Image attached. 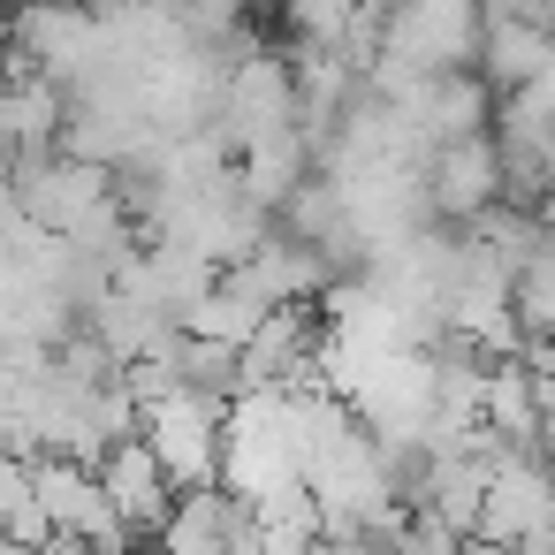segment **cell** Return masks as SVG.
I'll list each match as a JSON object with an SVG mask.
<instances>
[{
	"mask_svg": "<svg viewBox=\"0 0 555 555\" xmlns=\"http://www.w3.org/2000/svg\"><path fill=\"white\" fill-rule=\"evenodd\" d=\"M145 449L160 456L176 494H206L229 472V411H214L198 396H168L145 411Z\"/></svg>",
	"mask_w": 555,
	"mask_h": 555,
	"instance_id": "1",
	"label": "cell"
},
{
	"mask_svg": "<svg viewBox=\"0 0 555 555\" xmlns=\"http://www.w3.org/2000/svg\"><path fill=\"white\" fill-rule=\"evenodd\" d=\"M555 540V472L540 449H494V487L479 517V547H540Z\"/></svg>",
	"mask_w": 555,
	"mask_h": 555,
	"instance_id": "2",
	"label": "cell"
},
{
	"mask_svg": "<svg viewBox=\"0 0 555 555\" xmlns=\"http://www.w3.org/2000/svg\"><path fill=\"white\" fill-rule=\"evenodd\" d=\"M39 509H47L54 540L130 555V532H122V517H115V494H107L100 464H77V456H39Z\"/></svg>",
	"mask_w": 555,
	"mask_h": 555,
	"instance_id": "3",
	"label": "cell"
},
{
	"mask_svg": "<svg viewBox=\"0 0 555 555\" xmlns=\"http://www.w3.org/2000/svg\"><path fill=\"white\" fill-rule=\"evenodd\" d=\"M426 191H434V214H449V221H487V214L509 198L502 145H494V138L441 145V153H434V168H426Z\"/></svg>",
	"mask_w": 555,
	"mask_h": 555,
	"instance_id": "4",
	"label": "cell"
},
{
	"mask_svg": "<svg viewBox=\"0 0 555 555\" xmlns=\"http://www.w3.org/2000/svg\"><path fill=\"white\" fill-rule=\"evenodd\" d=\"M100 479H107L115 517H122V532H130V540H160V532L176 525V509H183V494H176V479L160 472V456L145 449V434H138V441H122V449L100 464Z\"/></svg>",
	"mask_w": 555,
	"mask_h": 555,
	"instance_id": "5",
	"label": "cell"
},
{
	"mask_svg": "<svg viewBox=\"0 0 555 555\" xmlns=\"http://www.w3.org/2000/svg\"><path fill=\"white\" fill-rule=\"evenodd\" d=\"M0 39H16V24H0Z\"/></svg>",
	"mask_w": 555,
	"mask_h": 555,
	"instance_id": "6",
	"label": "cell"
}]
</instances>
